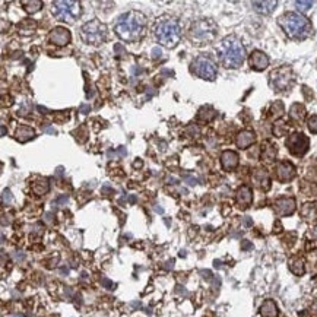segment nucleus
<instances>
[{
	"label": "nucleus",
	"mask_w": 317,
	"mask_h": 317,
	"mask_svg": "<svg viewBox=\"0 0 317 317\" xmlns=\"http://www.w3.org/2000/svg\"><path fill=\"white\" fill-rule=\"evenodd\" d=\"M145 25H146V18L142 12L129 11L117 18L114 31L123 41L133 43L142 37Z\"/></svg>",
	"instance_id": "nucleus-1"
},
{
	"label": "nucleus",
	"mask_w": 317,
	"mask_h": 317,
	"mask_svg": "<svg viewBox=\"0 0 317 317\" xmlns=\"http://www.w3.org/2000/svg\"><path fill=\"white\" fill-rule=\"evenodd\" d=\"M217 53L221 63L228 69H237L246 60V49L241 44V41L234 35H228L221 41Z\"/></svg>",
	"instance_id": "nucleus-2"
},
{
	"label": "nucleus",
	"mask_w": 317,
	"mask_h": 317,
	"mask_svg": "<svg viewBox=\"0 0 317 317\" xmlns=\"http://www.w3.org/2000/svg\"><path fill=\"white\" fill-rule=\"evenodd\" d=\"M278 25L291 40H305L313 33L311 22L295 12H286L278 19Z\"/></svg>",
	"instance_id": "nucleus-3"
},
{
	"label": "nucleus",
	"mask_w": 317,
	"mask_h": 317,
	"mask_svg": "<svg viewBox=\"0 0 317 317\" xmlns=\"http://www.w3.org/2000/svg\"><path fill=\"white\" fill-rule=\"evenodd\" d=\"M155 38L160 44L167 49H174L182 40V27L176 18L161 17L158 18L155 28H153Z\"/></svg>",
	"instance_id": "nucleus-4"
},
{
	"label": "nucleus",
	"mask_w": 317,
	"mask_h": 317,
	"mask_svg": "<svg viewBox=\"0 0 317 317\" xmlns=\"http://www.w3.org/2000/svg\"><path fill=\"white\" fill-rule=\"evenodd\" d=\"M81 3L75 0H56L53 2V15L59 21H65L67 24H73L81 17Z\"/></svg>",
	"instance_id": "nucleus-5"
},
{
	"label": "nucleus",
	"mask_w": 317,
	"mask_h": 317,
	"mask_svg": "<svg viewBox=\"0 0 317 317\" xmlns=\"http://www.w3.org/2000/svg\"><path fill=\"white\" fill-rule=\"evenodd\" d=\"M81 37L86 44L98 46L101 43H104V40L107 38V27L98 19H92L82 25Z\"/></svg>",
	"instance_id": "nucleus-6"
},
{
	"label": "nucleus",
	"mask_w": 317,
	"mask_h": 317,
	"mask_svg": "<svg viewBox=\"0 0 317 317\" xmlns=\"http://www.w3.org/2000/svg\"><path fill=\"white\" fill-rule=\"evenodd\" d=\"M217 31L218 27L214 21H211V19H201V21H198V22H195L192 25L190 37L198 44H205V43L212 41L217 37Z\"/></svg>",
	"instance_id": "nucleus-7"
},
{
	"label": "nucleus",
	"mask_w": 317,
	"mask_h": 317,
	"mask_svg": "<svg viewBox=\"0 0 317 317\" xmlns=\"http://www.w3.org/2000/svg\"><path fill=\"white\" fill-rule=\"evenodd\" d=\"M294 82H295L294 72H292V69L289 66L278 67V69L270 72L269 84L278 92H285V91L291 89Z\"/></svg>",
	"instance_id": "nucleus-8"
},
{
	"label": "nucleus",
	"mask_w": 317,
	"mask_h": 317,
	"mask_svg": "<svg viewBox=\"0 0 317 317\" xmlns=\"http://www.w3.org/2000/svg\"><path fill=\"white\" fill-rule=\"evenodd\" d=\"M192 72L205 81H215L218 75V67L215 62L206 56H199L192 62Z\"/></svg>",
	"instance_id": "nucleus-9"
},
{
	"label": "nucleus",
	"mask_w": 317,
	"mask_h": 317,
	"mask_svg": "<svg viewBox=\"0 0 317 317\" xmlns=\"http://www.w3.org/2000/svg\"><path fill=\"white\" fill-rule=\"evenodd\" d=\"M288 150L295 155V156H302L307 153L308 146H310V139L304 133H292L285 142Z\"/></svg>",
	"instance_id": "nucleus-10"
},
{
	"label": "nucleus",
	"mask_w": 317,
	"mask_h": 317,
	"mask_svg": "<svg viewBox=\"0 0 317 317\" xmlns=\"http://www.w3.org/2000/svg\"><path fill=\"white\" fill-rule=\"evenodd\" d=\"M295 199L292 198H281L275 202V211L279 217H289L295 212Z\"/></svg>",
	"instance_id": "nucleus-11"
},
{
	"label": "nucleus",
	"mask_w": 317,
	"mask_h": 317,
	"mask_svg": "<svg viewBox=\"0 0 317 317\" xmlns=\"http://www.w3.org/2000/svg\"><path fill=\"white\" fill-rule=\"evenodd\" d=\"M276 177L281 183H288L295 177V167L288 163V161H282L276 166Z\"/></svg>",
	"instance_id": "nucleus-12"
},
{
	"label": "nucleus",
	"mask_w": 317,
	"mask_h": 317,
	"mask_svg": "<svg viewBox=\"0 0 317 317\" xmlns=\"http://www.w3.org/2000/svg\"><path fill=\"white\" fill-rule=\"evenodd\" d=\"M251 180H253L254 186H257L262 190H269L270 189V177H269L266 170H263V168L254 170L253 174H251Z\"/></svg>",
	"instance_id": "nucleus-13"
},
{
	"label": "nucleus",
	"mask_w": 317,
	"mask_h": 317,
	"mask_svg": "<svg viewBox=\"0 0 317 317\" xmlns=\"http://www.w3.org/2000/svg\"><path fill=\"white\" fill-rule=\"evenodd\" d=\"M250 66L253 70L262 72V70H265L269 66V57L263 51L254 50L250 56Z\"/></svg>",
	"instance_id": "nucleus-14"
},
{
	"label": "nucleus",
	"mask_w": 317,
	"mask_h": 317,
	"mask_svg": "<svg viewBox=\"0 0 317 317\" xmlns=\"http://www.w3.org/2000/svg\"><path fill=\"white\" fill-rule=\"evenodd\" d=\"M50 41L54 46H67L70 43V33L66 28L57 27L50 33Z\"/></svg>",
	"instance_id": "nucleus-15"
},
{
	"label": "nucleus",
	"mask_w": 317,
	"mask_h": 317,
	"mask_svg": "<svg viewBox=\"0 0 317 317\" xmlns=\"http://www.w3.org/2000/svg\"><path fill=\"white\" fill-rule=\"evenodd\" d=\"M235 201L238 203L240 208H249L253 202V192L249 186H241L238 187L237 193H235Z\"/></svg>",
	"instance_id": "nucleus-16"
},
{
	"label": "nucleus",
	"mask_w": 317,
	"mask_h": 317,
	"mask_svg": "<svg viewBox=\"0 0 317 317\" xmlns=\"http://www.w3.org/2000/svg\"><path fill=\"white\" fill-rule=\"evenodd\" d=\"M240 163V158H238V153L234 152V150H224L222 155H221V166L225 171H231L234 168L238 166Z\"/></svg>",
	"instance_id": "nucleus-17"
},
{
	"label": "nucleus",
	"mask_w": 317,
	"mask_h": 317,
	"mask_svg": "<svg viewBox=\"0 0 317 317\" xmlns=\"http://www.w3.org/2000/svg\"><path fill=\"white\" fill-rule=\"evenodd\" d=\"M254 140H256V136L251 130H243L235 137V143L240 149H247L249 146L254 143Z\"/></svg>",
	"instance_id": "nucleus-18"
},
{
	"label": "nucleus",
	"mask_w": 317,
	"mask_h": 317,
	"mask_svg": "<svg viewBox=\"0 0 317 317\" xmlns=\"http://www.w3.org/2000/svg\"><path fill=\"white\" fill-rule=\"evenodd\" d=\"M251 6L254 8V11H256V12H259V14H262V15H270V14L275 11V8L278 6V2H275V0H267V2H253V3H251Z\"/></svg>",
	"instance_id": "nucleus-19"
},
{
	"label": "nucleus",
	"mask_w": 317,
	"mask_h": 317,
	"mask_svg": "<svg viewBox=\"0 0 317 317\" xmlns=\"http://www.w3.org/2000/svg\"><path fill=\"white\" fill-rule=\"evenodd\" d=\"M260 314L263 317H278L279 314V310H278V305L273 300H266L262 305H260Z\"/></svg>",
	"instance_id": "nucleus-20"
},
{
	"label": "nucleus",
	"mask_w": 317,
	"mask_h": 317,
	"mask_svg": "<svg viewBox=\"0 0 317 317\" xmlns=\"http://www.w3.org/2000/svg\"><path fill=\"white\" fill-rule=\"evenodd\" d=\"M289 117L295 123H301L305 118V107L302 104H298V102L292 104L291 108H289Z\"/></svg>",
	"instance_id": "nucleus-21"
},
{
	"label": "nucleus",
	"mask_w": 317,
	"mask_h": 317,
	"mask_svg": "<svg viewBox=\"0 0 317 317\" xmlns=\"http://www.w3.org/2000/svg\"><path fill=\"white\" fill-rule=\"evenodd\" d=\"M34 136H35V130H34L33 127H30V126H21V127H18L17 133H15L17 140L22 142V143L28 142L30 139H33Z\"/></svg>",
	"instance_id": "nucleus-22"
},
{
	"label": "nucleus",
	"mask_w": 317,
	"mask_h": 317,
	"mask_svg": "<svg viewBox=\"0 0 317 317\" xmlns=\"http://www.w3.org/2000/svg\"><path fill=\"white\" fill-rule=\"evenodd\" d=\"M288 266H289V270H291L294 275H297V276L304 275V272H305L304 260H302L301 257H292V259H289Z\"/></svg>",
	"instance_id": "nucleus-23"
},
{
	"label": "nucleus",
	"mask_w": 317,
	"mask_h": 317,
	"mask_svg": "<svg viewBox=\"0 0 317 317\" xmlns=\"http://www.w3.org/2000/svg\"><path fill=\"white\" fill-rule=\"evenodd\" d=\"M276 153H278V148L273 145V143H265L263 148H262V160L263 161H267V163H272L275 158H276Z\"/></svg>",
	"instance_id": "nucleus-24"
},
{
	"label": "nucleus",
	"mask_w": 317,
	"mask_h": 317,
	"mask_svg": "<svg viewBox=\"0 0 317 317\" xmlns=\"http://www.w3.org/2000/svg\"><path fill=\"white\" fill-rule=\"evenodd\" d=\"M49 190H50V183H49L47 179H38L37 182L33 183V192L38 196H43V195L49 193Z\"/></svg>",
	"instance_id": "nucleus-25"
},
{
	"label": "nucleus",
	"mask_w": 317,
	"mask_h": 317,
	"mask_svg": "<svg viewBox=\"0 0 317 317\" xmlns=\"http://www.w3.org/2000/svg\"><path fill=\"white\" fill-rule=\"evenodd\" d=\"M300 214H301V218H304L305 221H311V219H314L317 214L316 203H304V205H302V208H301Z\"/></svg>",
	"instance_id": "nucleus-26"
},
{
	"label": "nucleus",
	"mask_w": 317,
	"mask_h": 317,
	"mask_svg": "<svg viewBox=\"0 0 317 317\" xmlns=\"http://www.w3.org/2000/svg\"><path fill=\"white\" fill-rule=\"evenodd\" d=\"M215 116H217V111H215L212 107H209V105L202 107L201 110H199V114H198V117H199L201 120H205V121H211Z\"/></svg>",
	"instance_id": "nucleus-27"
},
{
	"label": "nucleus",
	"mask_w": 317,
	"mask_h": 317,
	"mask_svg": "<svg viewBox=\"0 0 317 317\" xmlns=\"http://www.w3.org/2000/svg\"><path fill=\"white\" fill-rule=\"evenodd\" d=\"M22 5L25 6V11L28 14H35L43 8V2L40 0H31V2H22Z\"/></svg>",
	"instance_id": "nucleus-28"
},
{
	"label": "nucleus",
	"mask_w": 317,
	"mask_h": 317,
	"mask_svg": "<svg viewBox=\"0 0 317 317\" xmlns=\"http://www.w3.org/2000/svg\"><path fill=\"white\" fill-rule=\"evenodd\" d=\"M289 132V127H288V124H285L282 121H278L275 126H273V133L276 134L278 137H281V136H285V134Z\"/></svg>",
	"instance_id": "nucleus-29"
},
{
	"label": "nucleus",
	"mask_w": 317,
	"mask_h": 317,
	"mask_svg": "<svg viewBox=\"0 0 317 317\" xmlns=\"http://www.w3.org/2000/svg\"><path fill=\"white\" fill-rule=\"evenodd\" d=\"M270 113L273 117H281L284 114V104L281 101H276L270 105Z\"/></svg>",
	"instance_id": "nucleus-30"
},
{
	"label": "nucleus",
	"mask_w": 317,
	"mask_h": 317,
	"mask_svg": "<svg viewBox=\"0 0 317 317\" xmlns=\"http://www.w3.org/2000/svg\"><path fill=\"white\" fill-rule=\"evenodd\" d=\"M295 6L300 12H307L310 11V8L313 6V2H304V0H297L295 2Z\"/></svg>",
	"instance_id": "nucleus-31"
},
{
	"label": "nucleus",
	"mask_w": 317,
	"mask_h": 317,
	"mask_svg": "<svg viewBox=\"0 0 317 317\" xmlns=\"http://www.w3.org/2000/svg\"><path fill=\"white\" fill-rule=\"evenodd\" d=\"M307 127L311 133L317 134V116H311L307 121Z\"/></svg>",
	"instance_id": "nucleus-32"
},
{
	"label": "nucleus",
	"mask_w": 317,
	"mask_h": 317,
	"mask_svg": "<svg viewBox=\"0 0 317 317\" xmlns=\"http://www.w3.org/2000/svg\"><path fill=\"white\" fill-rule=\"evenodd\" d=\"M12 201H14V198H12V192H11L9 189L3 190V195H2V202H3V205L6 206V205L12 203Z\"/></svg>",
	"instance_id": "nucleus-33"
},
{
	"label": "nucleus",
	"mask_w": 317,
	"mask_h": 317,
	"mask_svg": "<svg viewBox=\"0 0 317 317\" xmlns=\"http://www.w3.org/2000/svg\"><path fill=\"white\" fill-rule=\"evenodd\" d=\"M33 108V105L30 104V102H24L22 104V107L19 108V111H18V114H21V116H25L30 110Z\"/></svg>",
	"instance_id": "nucleus-34"
},
{
	"label": "nucleus",
	"mask_w": 317,
	"mask_h": 317,
	"mask_svg": "<svg viewBox=\"0 0 317 317\" xmlns=\"http://www.w3.org/2000/svg\"><path fill=\"white\" fill-rule=\"evenodd\" d=\"M161 54H163V51H161L160 47H153V49H152V57H153V59L161 57Z\"/></svg>",
	"instance_id": "nucleus-35"
},
{
	"label": "nucleus",
	"mask_w": 317,
	"mask_h": 317,
	"mask_svg": "<svg viewBox=\"0 0 317 317\" xmlns=\"http://www.w3.org/2000/svg\"><path fill=\"white\" fill-rule=\"evenodd\" d=\"M184 180L189 182L190 186H196V184H198V179H195V177H192V176H184Z\"/></svg>",
	"instance_id": "nucleus-36"
},
{
	"label": "nucleus",
	"mask_w": 317,
	"mask_h": 317,
	"mask_svg": "<svg viewBox=\"0 0 317 317\" xmlns=\"http://www.w3.org/2000/svg\"><path fill=\"white\" fill-rule=\"evenodd\" d=\"M79 111H81L82 114H88V113L91 111V107H89V105H86V104H82V105L79 107Z\"/></svg>",
	"instance_id": "nucleus-37"
},
{
	"label": "nucleus",
	"mask_w": 317,
	"mask_h": 317,
	"mask_svg": "<svg viewBox=\"0 0 317 317\" xmlns=\"http://www.w3.org/2000/svg\"><path fill=\"white\" fill-rule=\"evenodd\" d=\"M132 72H133V73H136V75H139V73H142V72H143V70H142V69H132Z\"/></svg>",
	"instance_id": "nucleus-38"
},
{
	"label": "nucleus",
	"mask_w": 317,
	"mask_h": 317,
	"mask_svg": "<svg viewBox=\"0 0 317 317\" xmlns=\"http://www.w3.org/2000/svg\"><path fill=\"white\" fill-rule=\"evenodd\" d=\"M44 130H46V132H49V133H56V130H54V129H44Z\"/></svg>",
	"instance_id": "nucleus-39"
},
{
	"label": "nucleus",
	"mask_w": 317,
	"mask_h": 317,
	"mask_svg": "<svg viewBox=\"0 0 317 317\" xmlns=\"http://www.w3.org/2000/svg\"><path fill=\"white\" fill-rule=\"evenodd\" d=\"M6 134V129H5V126H2V136H5Z\"/></svg>",
	"instance_id": "nucleus-40"
},
{
	"label": "nucleus",
	"mask_w": 317,
	"mask_h": 317,
	"mask_svg": "<svg viewBox=\"0 0 317 317\" xmlns=\"http://www.w3.org/2000/svg\"><path fill=\"white\" fill-rule=\"evenodd\" d=\"M11 317H24L22 314H15V316H11Z\"/></svg>",
	"instance_id": "nucleus-41"
}]
</instances>
